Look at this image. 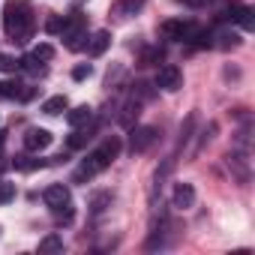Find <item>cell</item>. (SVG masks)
<instances>
[{"instance_id": "obj_1", "label": "cell", "mask_w": 255, "mask_h": 255, "mask_svg": "<svg viewBox=\"0 0 255 255\" xmlns=\"http://www.w3.org/2000/svg\"><path fill=\"white\" fill-rule=\"evenodd\" d=\"M120 147H123V144H120V138H117V135H108L96 150H90V153H87V159L81 162V168L75 171V177H72V180H75V183H81V180H90V177H96L99 171H105V168L117 159Z\"/></svg>"}, {"instance_id": "obj_2", "label": "cell", "mask_w": 255, "mask_h": 255, "mask_svg": "<svg viewBox=\"0 0 255 255\" xmlns=\"http://www.w3.org/2000/svg\"><path fill=\"white\" fill-rule=\"evenodd\" d=\"M3 30L15 39V42H24L30 39L33 33V12L24 0H6L3 6Z\"/></svg>"}, {"instance_id": "obj_3", "label": "cell", "mask_w": 255, "mask_h": 255, "mask_svg": "<svg viewBox=\"0 0 255 255\" xmlns=\"http://www.w3.org/2000/svg\"><path fill=\"white\" fill-rule=\"evenodd\" d=\"M42 201L51 207L54 216H60V219H66V222L72 219V195H69V189H66L63 183H51V186H45Z\"/></svg>"}, {"instance_id": "obj_4", "label": "cell", "mask_w": 255, "mask_h": 255, "mask_svg": "<svg viewBox=\"0 0 255 255\" xmlns=\"http://www.w3.org/2000/svg\"><path fill=\"white\" fill-rule=\"evenodd\" d=\"M84 15H78V12H72L69 18H63V30H60V36L66 39V45L69 48H81V39H84Z\"/></svg>"}, {"instance_id": "obj_5", "label": "cell", "mask_w": 255, "mask_h": 255, "mask_svg": "<svg viewBox=\"0 0 255 255\" xmlns=\"http://www.w3.org/2000/svg\"><path fill=\"white\" fill-rule=\"evenodd\" d=\"M156 84H159L162 90H180V87H183V72H180V66L165 63V66L159 69V75H156Z\"/></svg>"}, {"instance_id": "obj_6", "label": "cell", "mask_w": 255, "mask_h": 255, "mask_svg": "<svg viewBox=\"0 0 255 255\" xmlns=\"http://www.w3.org/2000/svg\"><path fill=\"white\" fill-rule=\"evenodd\" d=\"M0 96H3V99H21V102H27V99H33V87L21 84L15 78H6V81H0Z\"/></svg>"}, {"instance_id": "obj_7", "label": "cell", "mask_w": 255, "mask_h": 255, "mask_svg": "<svg viewBox=\"0 0 255 255\" xmlns=\"http://www.w3.org/2000/svg\"><path fill=\"white\" fill-rule=\"evenodd\" d=\"M51 141H54V135H51L48 129H39V126H30V129L24 132V147H27V150H33V153L45 150Z\"/></svg>"}, {"instance_id": "obj_8", "label": "cell", "mask_w": 255, "mask_h": 255, "mask_svg": "<svg viewBox=\"0 0 255 255\" xmlns=\"http://www.w3.org/2000/svg\"><path fill=\"white\" fill-rule=\"evenodd\" d=\"M189 33H192V24L183 21V18L162 21V36H165V39H189Z\"/></svg>"}, {"instance_id": "obj_9", "label": "cell", "mask_w": 255, "mask_h": 255, "mask_svg": "<svg viewBox=\"0 0 255 255\" xmlns=\"http://www.w3.org/2000/svg\"><path fill=\"white\" fill-rule=\"evenodd\" d=\"M171 204H174L177 210H189V207L195 204V189H192V183H177V186H174V195H171Z\"/></svg>"}, {"instance_id": "obj_10", "label": "cell", "mask_w": 255, "mask_h": 255, "mask_svg": "<svg viewBox=\"0 0 255 255\" xmlns=\"http://www.w3.org/2000/svg\"><path fill=\"white\" fill-rule=\"evenodd\" d=\"M153 141H156V129L153 126H141V129L132 132V153H144Z\"/></svg>"}, {"instance_id": "obj_11", "label": "cell", "mask_w": 255, "mask_h": 255, "mask_svg": "<svg viewBox=\"0 0 255 255\" xmlns=\"http://www.w3.org/2000/svg\"><path fill=\"white\" fill-rule=\"evenodd\" d=\"M108 45H111V33H108V30H96V33L87 39V54H90V57H102V54L108 51Z\"/></svg>"}, {"instance_id": "obj_12", "label": "cell", "mask_w": 255, "mask_h": 255, "mask_svg": "<svg viewBox=\"0 0 255 255\" xmlns=\"http://www.w3.org/2000/svg\"><path fill=\"white\" fill-rule=\"evenodd\" d=\"M93 120V108L90 105H78V108H72V111H66V123L72 126H84V123H90Z\"/></svg>"}, {"instance_id": "obj_13", "label": "cell", "mask_w": 255, "mask_h": 255, "mask_svg": "<svg viewBox=\"0 0 255 255\" xmlns=\"http://www.w3.org/2000/svg\"><path fill=\"white\" fill-rule=\"evenodd\" d=\"M66 108H69V99H66V96H51V99L42 102V111H45V114H60V111H66Z\"/></svg>"}, {"instance_id": "obj_14", "label": "cell", "mask_w": 255, "mask_h": 255, "mask_svg": "<svg viewBox=\"0 0 255 255\" xmlns=\"http://www.w3.org/2000/svg\"><path fill=\"white\" fill-rule=\"evenodd\" d=\"M39 252H63V237L60 234H45L39 240Z\"/></svg>"}, {"instance_id": "obj_15", "label": "cell", "mask_w": 255, "mask_h": 255, "mask_svg": "<svg viewBox=\"0 0 255 255\" xmlns=\"http://www.w3.org/2000/svg\"><path fill=\"white\" fill-rule=\"evenodd\" d=\"M234 18L243 30H252L255 27V18H252V9L249 6H234Z\"/></svg>"}, {"instance_id": "obj_16", "label": "cell", "mask_w": 255, "mask_h": 255, "mask_svg": "<svg viewBox=\"0 0 255 255\" xmlns=\"http://www.w3.org/2000/svg\"><path fill=\"white\" fill-rule=\"evenodd\" d=\"M87 141H90V129H81V126H75V132L69 135V147L78 150V147H84Z\"/></svg>"}, {"instance_id": "obj_17", "label": "cell", "mask_w": 255, "mask_h": 255, "mask_svg": "<svg viewBox=\"0 0 255 255\" xmlns=\"http://www.w3.org/2000/svg\"><path fill=\"white\" fill-rule=\"evenodd\" d=\"M45 162L42 159H30V156H15V168L18 171H36V168H42Z\"/></svg>"}, {"instance_id": "obj_18", "label": "cell", "mask_w": 255, "mask_h": 255, "mask_svg": "<svg viewBox=\"0 0 255 255\" xmlns=\"http://www.w3.org/2000/svg\"><path fill=\"white\" fill-rule=\"evenodd\" d=\"M21 69V60L12 57V54H0V72H18Z\"/></svg>"}, {"instance_id": "obj_19", "label": "cell", "mask_w": 255, "mask_h": 255, "mask_svg": "<svg viewBox=\"0 0 255 255\" xmlns=\"http://www.w3.org/2000/svg\"><path fill=\"white\" fill-rule=\"evenodd\" d=\"M12 198H15V183L0 180V204H9Z\"/></svg>"}, {"instance_id": "obj_20", "label": "cell", "mask_w": 255, "mask_h": 255, "mask_svg": "<svg viewBox=\"0 0 255 255\" xmlns=\"http://www.w3.org/2000/svg\"><path fill=\"white\" fill-rule=\"evenodd\" d=\"M30 54H33L36 60H51V57H54V48H51L48 42H39V45H36V48L30 51Z\"/></svg>"}, {"instance_id": "obj_21", "label": "cell", "mask_w": 255, "mask_h": 255, "mask_svg": "<svg viewBox=\"0 0 255 255\" xmlns=\"http://www.w3.org/2000/svg\"><path fill=\"white\" fill-rule=\"evenodd\" d=\"M90 75H93V66H90V63H81V66L72 69V78H75V81H84V78H90Z\"/></svg>"}, {"instance_id": "obj_22", "label": "cell", "mask_w": 255, "mask_h": 255, "mask_svg": "<svg viewBox=\"0 0 255 255\" xmlns=\"http://www.w3.org/2000/svg\"><path fill=\"white\" fill-rule=\"evenodd\" d=\"M45 30H48V33H60V30H63V15L48 18V21H45Z\"/></svg>"}, {"instance_id": "obj_23", "label": "cell", "mask_w": 255, "mask_h": 255, "mask_svg": "<svg viewBox=\"0 0 255 255\" xmlns=\"http://www.w3.org/2000/svg\"><path fill=\"white\" fill-rule=\"evenodd\" d=\"M153 60H162V48H150V51H144V57H141V63L147 66V63H153Z\"/></svg>"}, {"instance_id": "obj_24", "label": "cell", "mask_w": 255, "mask_h": 255, "mask_svg": "<svg viewBox=\"0 0 255 255\" xmlns=\"http://www.w3.org/2000/svg\"><path fill=\"white\" fill-rule=\"evenodd\" d=\"M141 6V0H120V9L123 12H132V9H138Z\"/></svg>"}, {"instance_id": "obj_25", "label": "cell", "mask_w": 255, "mask_h": 255, "mask_svg": "<svg viewBox=\"0 0 255 255\" xmlns=\"http://www.w3.org/2000/svg\"><path fill=\"white\" fill-rule=\"evenodd\" d=\"M105 201H108V192H102V195H96V198H93V210H96V213H99V210H105V207H102Z\"/></svg>"}, {"instance_id": "obj_26", "label": "cell", "mask_w": 255, "mask_h": 255, "mask_svg": "<svg viewBox=\"0 0 255 255\" xmlns=\"http://www.w3.org/2000/svg\"><path fill=\"white\" fill-rule=\"evenodd\" d=\"M183 3H186V6H204L207 0H183Z\"/></svg>"}, {"instance_id": "obj_27", "label": "cell", "mask_w": 255, "mask_h": 255, "mask_svg": "<svg viewBox=\"0 0 255 255\" xmlns=\"http://www.w3.org/2000/svg\"><path fill=\"white\" fill-rule=\"evenodd\" d=\"M3 141H6V132H0V150H3Z\"/></svg>"}]
</instances>
